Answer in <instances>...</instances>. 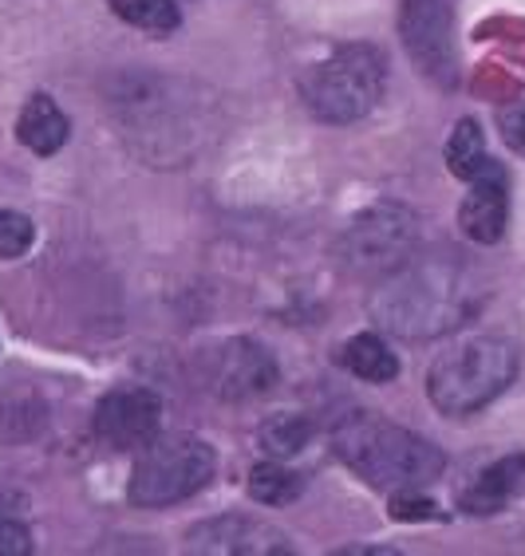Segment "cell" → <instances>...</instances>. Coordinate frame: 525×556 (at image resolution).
I'll use <instances>...</instances> for the list:
<instances>
[{
  "mask_svg": "<svg viewBox=\"0 0 525 556\" xmlns=\"http://www.w3.org/2000/svg\"><path fill=\"white\" fill-rule=\"evenodd\" d=\"M498 135H502L505 147L525 159V103H517V108H505L502 115H498Z\"/></svg>",
  "mask_w": 525,
  "mask_h": 556,
  "instance_id": "cell-22",
  "label": "cell"
},
{
  "mask_svg": "<svg viewBox=\"0 0 525 556\" xmlns=\"http://www.w3.org/2000/svg\"><path fill=\"white\" fill-rule=\"evenodd\" d=\"M486 304V280L454 253H415L375 280L367 312L379 332L396 340H442L474 320Z\"/></svg>",
  "mask_w": 525,
  "mask_h": 556,
  "instance_id": "cell-1",
  "label": "cell"
},
{
  "mask_svg": "<svg viewBox=\"0 0 525 556\" xmlns=\"http://www.w3.org/2000/svg\"><path fill=\"white\" fill-rule=\"evenodd\" d=\"M399 40L427 84L439 91H459L462 60L454 40V9L450 0H403L399 4Z\"/></svg>",
  "mask_w": 525,
  "mask_h": 556,
  "instance_id": "cell-6",
  "label": "cell"
},
{
  "mask_svg": "<svg viewBox=\"0 0 525 556\" xmlns=\"http://www.w3.org/2000/svg\"><path fill=\"white\" fill-rule=\"evenodd\" d=\"M309 439H312V422L304 415H297V410H277L258 430V446L268 462L297 458L300 450L309 446Z\"/></svg>",
  "mask_w": 525,
  "mask_h": 556,
  "instance_id": "cell-16",
  "label": "cell"
},
{
  "mask_svg": "<svg viewBox=\"0 0 525 556\" xmlns=\"http://www.w3.org/2000/svg\"><path fill=\"white\" fill-rule=\"evenodd\" d=\"M498 162L490 159V150H486V135L483 127L474 123V118H462L459 127L450 130L447 139V170L459 178V182H478L483 174H490Z\"/></svg>",
  "mask_w": 525,
  "mask_h": 556,
  "instance_id": "cell-15",
  "label": "cell"
},
{
  "mask_svg": "<svg viewBox=\"0 0 525 556\" xmlns=\"http://www.w3.org/2000/svg\"><path fill=\"white\" fill-rule=\"evenodd\" d=\"M0 556H33V533L16 517H0Z\"/></svg>",
  "mask_w": 525,
  "mask_h": 556,
  "instance_id": "cell-21",
  "label": "cell"
},
{
  "mask_svg": "<svg viewBox=\"0 0 525 556\" xmlns=\"http://www.w3.org/2000/svg\"><path fill=\"white\" fill-rule=\"evenodd\" d=\"M183 556H300L289 536L261 517L222 514L198 521L186 533Z\"/></svg>",
  "mask_w": 525,
  "mask_h": 556,
  "instance_id": "cell-9",
  "label": "cell"
},
{
  "mask_svg": "<svg viewBox=\"0 0 525 556\" xmlns=\"http://www.w3.org/2000/svg\"><path fill=\"white\" fill-rule=\"evenodd\" d=\"M336 458L375 490H418L447 470V454L435 442L387 418L348 415L333 430Z\"/></svg>",
  "mask_w": 525,
  "mask_h": 556,
  "instance_id": "cell-2",
  "label": "cell"
},
{
  "mask_svg": "<svg viewBox=\"0 0 525 556\" xmlns=\"http://www.w3.org/2000/svg\"><path fill=\"white\" fill-rule=\"evenodd\" d=\"M340 367L343 371H352L355 379H364V383H391V379L399 375V355L384 336L360 332L343 343Z\"/></svg>",
  "mask_w": 525,
  "mask_h": 556,
  "instance_id": "cell-14",
  "label": "cell"
},
{
  "mask_svg": "<svg viewBox=\"0 0 525 556\" xmlns=\"http://www.w3.org/2000/svg\"><path fill=\"white\" fill-rule=\"evenodd\" d=\"M217 454L210 442L178 434V439H159L142 450L139 466L130 473L127 497L139 509H162V505H178L193 493H202L214 482Z\"/></svg>",
  "mask_w": 525,
  "mask_h": 556,
  "instance_id": "cell-5",
  "label": "cell"
},
{
  "mask_svg": "<svg viewBox=\"0 0 525 556\" xmlns=\"http://www.w3.org/2000/svg\"><path fill=\"white\" fill-rule=\"evenodd\" d=\"M36 241V225L28 214L0 210V257H24Z\"/></svg>",
  "mask_w": 525,
  "mask_h": 556,
  "instance_id": "cell-19",
  "label": "cell"
},
{
  "mask_svg": "<svg viewBox=\"0 0 525 556\" xmlns=\"http://www.w3.org/2000/svg\"><path fill=\"white\" fill-rule=\"evenodd\" d=\"M505 222H510V178L498 162L490 174L466 186L459 202V229L474 245H498L505 237Z\"/></svg>",
  "mask_w": 525,
  "mask_h": 556,
  "instance_id": "cell-11",
  "label": "cell"
},
{
  "mask_svg": "<svg viewBox=\"0 0 525 556\" xmlns=\"http://www.w3.org/2000/svg\"><path fill=\"white\" fill-rule=\"evenodd\" d=\"M277 355L249 336L222 340L202 355L205 387L225 403H249V399L268 395L277 387Z\"/></svg>",
  "mask_w": 525,
  "mask_h": 556,
  "instance_id": "cell-8",
  "label": "cell"
},
{
  "mask_svg": "<svg viewBox=\"0 0 525 556\" xmlns=\"http://www.w3.org/2000/svg\"><path fill=\"white\" fill-rule=\"evenodd\" d=\"M67 135H72L67 115L60 111V103H55L52 96L36 91V96L21 108V118H16V139L33 150V154L52 159L55 150L67 142Z\"/></svg>",
  "mask_w": 525,
  "mask_h": 556,
  "instance_id": "cell-13",
  "label": "cell"
},
{
  "mask_svg": "<svg viewBox=\"0 0 525 556\" xmlns=\"http://www.w3.org/2000/svg\"><path fill=\"white\" fill-rule=\"evenodd\" d=\"M96 434L115 450L150 446L162 427V399L150 387H118L99 399Z\"/></svg>",
  "mask_w": 525,
  "mask_h": 556,
  "instance_id": "cell-10",
  "label": "cell"
},
{
  "mask_svg": "<svg viewBox=\"0 0 525 556\" xmlns=\"http://www.w3.org/2000/svg\"><path fill=\"white\" fill-rule=\"evenodd\" d=\"M108 9L115 12L123 24H130V28H139V33H150V36H171V33H178V24H183V12H178L174 0H108Z\"/></svg>",
  "mask_w": 525,
  "mask_h": 556,
  "instance_id": "cell-17",
  "label": "cell"
},
{
  "mask_svg": "<svg viewBox=\"0 0 525 556\" xmlns=\"http://www.w3.org/2000/svg\"><path fill=\"white\" fill-rule=\"evenodd\" d=\"M418 222L408 205L379 202L364 214H355L340 237V253L355 273H391L403 261L415 257Z\"/></svg>",
  "mask_w": 525,
  "mask_h": 556,
  "instance_id": "cell-7",
  "label": "cell"
},
{
  "mask_svg": "<svg viewBox=\"0 0 525 556\" xmlns=\"http://www.w3.org/2000/svg\"><path fill=\"white\" fill-rule=\"evenodd\" d=\"M522 355L505 336H471L435 355L427 371L430 407L447 418H466L490 407L517 379Z\"/></svg>",
  "mask_w": 525,
  "mask_h": 556,
  "instance_id": "cell-3",
  "label": "cell"
},
{
  "mask_svg": "<svg viewBox=\"0 0 525 556\" xmlns=\"http://www.w3.org/2000/svg\"><path fill=\"white\" fill-rule=\"evenodd\" d=\"M387 87V60L375 43H343L300 79V99L328 127H352L367 118Z\"/></svg>",
  "mask_w": 525,
  "mask_h": 556,
  "instance_id": "cell-4",
  "label": "cell"
},
{
  "mask_svg": "<svg viewBox=\"0 0 525 556\" xmlns=\"http://www.w3.org/2000/svg\"><path fill=\"white\" fill-rule=\"evenodd\" d=\"M333 556H403V553H396V548H384V545H348V548H340V553H333Z\"/></svg>",
  "mask_w": 525,
  "mask_h": 556,
  "instance_id": "cell-23",
  "label": "cell"
},
{
  "mask_svg": "<svg viewBox=\"0 0 525 556\" xmlns=\"http://www.w3.org/2000/svg\"><path fill=\"white\" fill-rule=\"evenodd\" d=\"M304 493V478L280 462H258L249 473V497L261 505H292Z\"/></svg>",
  "mask_w": 525,
  "mask_h": 556,
  "instance_id": "cell-18",
  "label": "cell"
},
{
  "mask_svg": "<svg viewBox=\"0 0 525 556\" xmlns=\"http://www.w3.org/2000/svg\"><path fill=\"white\" fill-rule=\"evenodd\" d=\"M387 514L396 517V521H430V517H442L439 505L415 490H396V497H391V505H387Z\"/></svg>",
  "mask_w": 525,
  "mask_h": 556,
  "instance_id": "cell-20",
  "label": "cell"
},
{
  "mask_svg": "<svg viewBox=\"0 0 525 556\" xmlns=\"http://www.w3.org/2000/svg\"><path fill=\"white\" fill-rule=\"evenodd\" d=\"M522 490H525V454H505V458L483 466L471 482L462 485L459 509L471 517L502 514L505 505L514 502Z\"/></svg>",
  "mask_w": 525,
  "mask_h": 556,
  "instance_id": "cell-12",
  "label": "cell"
}]
</instances>
